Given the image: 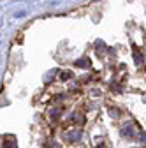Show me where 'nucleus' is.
Instances as JSON below:
<instances>
[{"instance_id":"f257e3e1","label":"nucleus","mask_w":146,"mask_h":148,"mask_svg":"<svg viewBox=\"0 0 146 148\" xmlns=\"http://www.w3.org/2000/svg\"><path fill=\"white\" fill-rule=\"evenodd\" d=\"M49 116H51V118H58V116H60V109H51V111H49Z\"/></svg>"},{"instance_id":"f03ea898","label":"nucleus","mask_w":146,"mask_h":148,"mask_svg":"<svg viewBox=\"0 0 146 148\" xmlns=\"http://www.w3.org/2000/svg\"><path fill=\"white\" fill-rule=\"evenodd\" d=\"M4 148H16V141H9V143H5Z\"/></svg>"}]
</instances>
